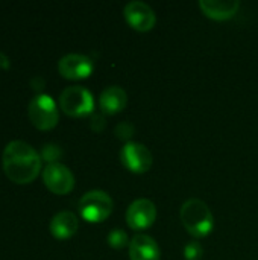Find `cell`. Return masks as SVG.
Segmentation results:
<instances>
[{
	"label": "cell",
	"instance_id": "6da1fadb",
	"mask_svg": "<svg viewBox=\"0 0 258 260\" xmlns=\"http://www.w3.org/2000/svg\"><path fill=\"white\" fill-rule=\"evenodd\" d=\"M40 154L23 140L9 142L2 154L3 172L15 184L32 183L41 171Z\"/></svg>",
	"mask_w": 258,
	"mask_h": 260
},
{
	"label": "cell",
	"instance_id": "7a4b0ae2",
	"mask_svg": "<svg viewBox=\"0 0 258 260\" xmlns=\"http://www.w3.org/2000/svg\"><path fill=\"white\" fill-rule=\"evenodd\" d=\"M181 221L184 229L195 238H205L211 233L214 227L213 213L208 206L198 200L190 198L181 207Z\"/></svg>",
	"mask_w": 258,
	"mask_h": 260
},
{
	"label": "cell",
	"instance_id": "3957f363",
	"mask_svg": "<svg viewBox=\"0 0 258 260\" xmlns=\"http://www.w3.org/2000/svg\"><path fill=\"white\" fill-rule=\"evenodd\" d=\"M27 116L30 123L41 131H49L58 125L59 113L55 101L49 94H36L27 104Z\"/></svg>",
	"mask_w": 258,
	"mask_h": 260
},
{
	"label": "cell",
	"instance_id": "277c9868",
	"mask_svg": "<svg viewBox=\"0 0 258 260\" xmlns=\"http://www.w3.org/2000/svg\"><path fill=\"white\" fill-rule=\"evenodd\" d=\"M59 108L70 117H84L93 113L94 99L87 88L71 85L59 94Z\"/></svg>",
	"mask_w": 258,
	"mask_h": 260
},
{
	"label": "cell",
	"instance_id": "5b68a950",
	"mask_svg": "<svg viewBox=\"0 0 258 260\" xmlns=\"http://www.w3.org/2000/svg\"><path fill=\"white\" fill-rule=\"evenodd\" d=\"M79 213L88 222H103L113 212V200L103 190H90L79 201Z\"/></svg>",
	"mask_w": 258,
	"mask_h": 260
},
{
	"label": "cell",
	"instance_id": "8992f818",
	"mask_svg": "<svg viewBox=\"0 0 258 260\" xmlns=\"http://www.w3.org/2000/svg\"><path fill=\"white\" fill-rule=\"evenodd\" d=\"M43 181L46 187L55 195H67L75 187V177L71 171L62 163L47 165L43 171Z\"/></svg>",
	"mask_w": 258,
	"mask_h": 260
},
{
	"label": "cell",
	"instance_id": "52a82bcc",
	"mask_svg": "<svg viewBox=\"0 0 258 260\" xmlns=\"http://www.w3.org/2000/svg\"><path fill=\"white\" fill-rule=\"evenodd\" d=\"M120 160L123 166L134 174H144L152 166L151 151L138 142H128L120 151Z\"/></svg>",
	"mask_w": 258,
	"mask_h": 260
},
{
	"label": "cell",
	"instance_id": "ba28073f",
	"mask_svg": "<svg viewBox=\"0 0 258 260\" xmlns=\"http://www.w3.org/2000/svg\"><path fill=\"white\" fill-rule=\"evenodd\" d=\"M58 70H59L61 76H64L65 79L78 81V79L88 78L93 73V70H94V64L85 55L68 53V55H64L59 59Z\"/></svg>",
	"mask_w": 258,
	"mask_h": 260
},
{
	"label": "cell",
	"instance_id": "9c48e42d",
	"mask_svg": "<svg viewBox=\"0 0 258 260\" xmlns=\"http://www.w3.org/2000/svg\"><path fill=\"white\" fill-rule=\"evenodd\" d=\"M157 219V207L151 200H135L126 210V222L132 230L149 229Z\"/></svg>",
	"mask_w": 258,
	"mask_h": 260
},
{
	"label": "cell",
	"instance_id": "30bf717a",
	"mask_svg": "<svg viewBox=\"0 0 258 260\" xmlns=\"http://www.w3.org/2000/svg\"><path fill=\"white\" fill-rule=\"evenodd\" d=\"M123 15L128 24L140 32H146L152 29L157 21V15L154 9L148 3L140 2V0L129 2L123 9Z\"/></svg>",
	"mask_w": 258,
	"mask_h": 260
},
{
	"label": "cell",
	"instance_id": "8fae6325",
	"mask_svg": "<svg viewBox=\"0 0 258 260\" xmlns=\"http://www.w3.org/2000/svg\"><path fill=\"white\" fill-rule=\"evenodd\" d=\"M161 251L155 239L148 235H135L129 242L131 260H160Z\"/></svg>",
	"mask_w": 258,
	"mask_h": 260
},
{
	"label": "cell",
	"instance_id": "7c38bea8",
	"mask_svg": "<svg viewBox=\"0 0 258 260\" xmlns=\"http://www.w3.org/2000/svg\"><path fill=\"white\" fill-rule=\"evenodd\" d=\"M199 6L202 12L214 20H227L231 18L240 6L237 0H201Z\"/></svg>",
	"mask_w": 258,
	"mask_h": 260
},
{
	"label": "cell",
	"instance_id": "4fadbf2b",
	"mask_svg": "<svg viewBox=\"0 0 258 260\" xmlns=\"http://www.w3.org/2000/svg\"><path fill=\"white\" fill-rule=\"evenodd\" d=\"M79 227V221L71 212H59L50 221V233L56 239H68L71 238Z\"/></svg>",
	"mask_w": 258,
	"mask_h": 260
},
{
	"label": "cell",
	"instance_id": "5bb4252c",
	"mask_svg": "<svg viewBox=\"0 0 258 260\" xmlns=\"http://www.w3.org/2000/svg\"><path fill=\"white\" fill-rule=\"evenodd\" d=\"M126 91L122 87L111 85L105 88L99 98V105L100 110L106 114H117L126 107Z\"/></svg>",
	"mask_w": 258,
	"mask_h": 260
},
{
	"label": "cell",
	"instance_id": "9a60e30c",
	"mask_svg": "<svg viewBox=\"0 0 258 260\" xmlns=\"http://www.w3.org/2000/svg\"><path fill=\"white\" fill-rule=\"evenodd\" d=\"M62 155V151L58 145H53V143H47L41 148V152H40V157L41 160L47 161L49 165L52 163H58V160L61 158Z\"/></svg>",
	"mask_w": 258,
	"mask_h": 260
},
{
	"label": "cell",
	"instance_id": "2e32d148",
	"mask_svg": "<svg viewBox=\"0 0 258 260\" xmlns=\"http://www.w3.org/2000/svg\"><path fill=\"white\" fill-rule=\"evenodd\" d=\"M106 241H108V245L116 248V250H122V248H125L129 244L128 235L123 230H120V229H114L113 232H109Z\"/></svg>",
	"mask_w": 258,
	"mask_h": 260
},
{
	"label": "cell",
	"instance_id": "e0dca14e",
	"mask_svg": "<svg viewBox=\"0 0 258 260\" xmlns=\"http://www.w3.org/2000/svg\"><path fill=\"white\" fill-rule=\"evenodd\" d=\"M204 256V250L201 247V244L192 241L184 247V257L187 260H201Z\"/></svg>",
	"mask_w": 258,
	"mask_h": 260
},
{
	"label": "cell",
	"instance_id": "ac0fdd59",
	"mask_svg": "<svg viewBox=\"0 0 258 260\" xmlns=\"http://www.w3.org/2000/svg\"><path fill=\"white\" fill-rule=\"evenodd\" d=\"M132 133H134V126H132L131 123H126V122L120 123V125L116 128L117 137H119V139H123V140H128V139L132 136Z\"/></svg>",
	"mask_w": 258,
	"mask_h": 260
},
{
	"label": "cell",
	"instance_id": "d6986e66",
	"mask_svg": "<svg viewBox=\"0 0 258 260\" xmlns=\"http://www.w3.org/2000/svg\"><path fill=\"white\" fill-rule=\"evenodd\" d=\"M91 128H93V131H96V133H100L102 129H103V126H105V119L100 116V114H94L93 117H91Z\"/></svg>",
	"mask_w": 258,
	"mask_h": 260
},
{
	"label": "cell",
	"instance_id": "ffe728a7",
	"mask_svg": "<svg viewBox=\"0 0 258 260\" xmlns=\"http://www.w3.org/2000/svg\"><path fill=\"white\" fill-rule=\"evenodd\" d=\"M44 84H46V82H44V79H43L41 76H33V78L30 79V87H32L35 91H38V94H41L40 91L44 88Z\"/></svg>",
	"mask_w": 258,
	"mask_h": 260
},
{
	"label": "cell",
	"instance_id": "44dd1931",
	"mask_svg": "<svg viewBox=\"0 0 258 260\" xmlns=\"http://www.w3.org/2000/svg\"><path fill=\"white\" fill-rule=\"evenodd\" d=\"M0 67H2L3 70L9 69V58H8V56H5L2 52H0Z\"/></svg>",
	"mask_w": 258,
	"mask_h": 260
}]
</instances>
